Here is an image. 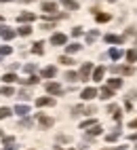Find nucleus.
<instances>
[{
	"instance_id": "f257e3e1",
	"label": "nucleus",
	"mask_w": 137,
	"mask_h": 150,
	"mask_svg": "<svg viewBox=\"0 0 137 150\" xmlns=\"http://www.w3.org/2000/svg\"><path fill=\"white\" fill-rule=\"evenodd\" d=\"M91 70H93V64H84V66L80 68V72H78V81H89Z\"/></svg>"
},
{
	"instance_id": "f03ea898",
	"label": "nucleus",
	"mask_w": 137,
	"mask_h": 150,
	"mask_svg": "<svg viewBox=\"0 0 137 150\" xmlns=\"http://www.w3.org/2000/svg\"><path fill=\"white\" fill-rule=\"evenodd\" d=\"M112 72H116V74H133L135 72V68H131V66H112Z\"/></svg>"
},
{
	"instance_id": "7ed1b4c3",
	"label": "nucleus",
	"mask_w": 137,
	"mask_h": 150,
	"mask_svg": "<svg viewBox=\"0 0 137 150\" xmlns=\"http://www.w3.org/2000/svg\"><path fill=\"white\" fill-rule=\"evenodd\" d=\"M95 95H99V91H97L95 87H86L84 91L80 93V97H82V99H86V102H89V99H93Z\"/></svg>"
},
{
	"instance_id": "20e7f679",
	"label": "nucleus",
	"mask_w": 137,
	"mask_h": 150,
	"mask_svg": "<svg viewBox=\"0 0 137 150\" xmlns=\"http://www.w3.org/2000/svg\"><path fill=\"white\" fill-rule=\"evenodd\" d=\"M65 40H67V36H65V34H53V36H51V42H53L55 47L65 45Z\"/></svg>"
},
{
	"instance_id": "39448f33",
	"label": "nucleus",
	"mask_w": 137,
	"mask_h": 150,
	"mask_svg": "<svg viewBox=\"0 0 137 150\" xmlns=\"http://www.w3.org/2000/svg\"><path fill=\"white\" fill-rule=\"evenodd\" d=\"M46 91L53 93V95H59L63 89H61V85H57V83H46Z\"/></svg>"
},
{
	"instance_id": "423d86ee",
	"label": "nucleus",
	"mask_w": 137,
	"mask_h": 150,
	"mask_svg": "<svg viewBox=\"0 0 137 150\" xmlns=\"http://www.w3.org/2000/svg\"><path fill=\"white\" fill-rule=\"evenodd\" d=\"M34 19H36L34 13H21V15L17 17V21H19V23H30V21H34Z\"/></svg>"
},
{
	"instance_id": "0eeeda50",
	"label": "nucleus",
	"mask_w": 137,
	"mask_h": 150,
	"mask_svg": "<svg viewBox=\"0 0 137 150\" xmlns=\"http://www.w3.org/2000/svg\"><path fill=\"white\" fill-rule=\"evenodd\" d=\"M42 11L48 13V15H53L57 11V2H42Z\"/></svg>"
},
{
	"instance_id": "6e6552de",
	"label": "nucleus",
	"mask_w": 137,
	"mask_h": 150,
	"mask_svg": "<svg viewBox=\"0 0 137 150\" xmlns=\"http://www.w3.org/2000/svg\"><path fill=\"white\" fill-rule=\"evenodd\" d=\"M53 104H55L53 97H38V99H36V106H40V108H42V106H53Z\"/></svg>"
},
{
	"instance_id": "1a4fd4ad",
	"label": "nucleus",
	"mask_w": 137,
	"mask_h": 150,
	"mask_svg": "<svg viewBox=\"0 0 137 150\" xmlns=\"http://www.w3.org/2000/svg\"><path fill=\"white\" fill-rule=\"evenodd\" d=\"M103 74H105V68H103V66L95 68V72H93V81H95V83H99L101 78H103Z\"/></svg>"
},
{
	"instance_id": "9d476101",
	"label": "nucleus",
	"mask_w": 137,
	"mask_h": 150,
	"mask_svg": "<svg viewBox=\"0 0 137 150\" xmlns=\"http://www.w3.org/2000/svg\"><path fill=\"white\" fill-rule=\"evenodd\" d=\"M27 112H30V108H27L25 104H17V106H15V114H19V116H27Z\"/></svg>"
},
{
	"instance_id": "9b49d317",
	"label": "nucleus",
	"mask_w": 137,
	"mask_h": 150,
	"mask_svg": "<svg viewBox=\"0 0 137 150\" xmlns=\"http://www.w3.org/2000/svg\"><path fill=\"white\" fill-rule=\"evenodd\" d=\"M38 123H40L42 127H53V125H55V121H53V118L42 116V114H38Z\"/></svg>"
},
{
	"instance_id": "f8f14e48",
	"label": "nucleus",
	"mask_w": 137,
	"mask_h": 150,
	"mask_svg": "<svg viewBox=\"0 0 137 150\" xmlns=\"http://www.w3.org/2000/svg\"><path fill=\"white\" fill-rule=\"evenodd\" d=\"M105 42H110V45H120V42H122V36H114V34H107V36H105Z\"/></svg>"
},
{
	"instance_id": "ddd939ff",
	"label": "nucleus",
	"mask_w": 137,
	"mask_h": 150,
	"mask_svg": "<svg viewBox=\"0 0 137 150\" xmlns=\"http://www.w3.org/2000/svg\"><path fill=\"white\" fill-rule=\"evenodd\" d=\"M112 91H114V89H110V87H103L101 91H99V97H101V99H110V97L114 95Z\"/></svg>"
},
{
	"instance_id": "4468645a",
	"label": "nucleus",
	"mask_w": 137,
	"mask_h": 150,
	"mask_svg": "<svg viewBox=\"0 0 137 150\" xmlns=\"http://www.w3.org/2000/svg\"><path fill=\"white\" fill-rule=\"evenodd\" d=\"M55 72H57L55 66H48V68H44V70H42V76H44V78H53V76H55Z\"/></svg>"
},
{
	"instance_id": "2eb2a0df",
	"label": "nucleus",
	"mask_w": 137,
	"mask_h": 150,
	"mask_svg": "<svg viewBox=\"0 0 137 150\" xmlns=\"http://www.w3.org/2000/svg\"><path fill=\"white\" fill-rule=\"evenodd\" d=\"M107 87H110V89H120L122 81H120V78H110V81H107Z\"/></svg>"
},
{
	"instance_id": "dca6fc26",
	"label": "nucleus",
	"mask_w": 137,
	"mask_h": 150,
	"mask_svg": "<svg viewBox=\"0 0 137 150\" xmlns=\"http://www.w3.org/2000/svg\"><path fill=\"white\" fill-rule=\"evenodd\" d=\"M61 4L65 8H70V11H76V8H78V2H74V0H61Z\"/></svg>"
},
{
	"instance_id": "f3484780",
	"label": "nucleus",
	"mask_w": 137,
	"mask_h": 150,
	"mask_svg": "<svg viewBox=\"0 0 137 150\" xmlns=\"http://www.w3.org/2000/svg\"><path fill=\"white\" fill-rule=\"evenodd\" d=\"M17 34H19V36H30V34H32V28H30V25H21V28L17 30Z\"/></svg>"
},
{
	"instance_id": "a211bd4d",
	"label": "nucleus",
	"mask_w": 137,
	"mask_h": 150,
	"mask_svg": "<svg viewBox=\"0 0 137 150\" xmlns=\"http://www.w3.org/2000/svg\"><path fill=\"white\" fill-rule=\"evenodd\" d=\"M0 95L11 97V95H15V89H13V87H2V89H0Z\"/></svg>"
},
{
	"instance_id": "6ab92c4d",
	"label": "nucleus",
	"mask_w": 137,
	"mask_h": 150,
	"mask_svg": "<svg viewBox=\"0 0 137 150\" xmlns=\"http://www.w3.org/2000/svg\"><path fill=\"white\" fill-rule=\"evenodd\" d=\"M118 137H120V129H116V131H112V133H107V135H105L107 142H116Z\"/></svg>"
},
{
	"instance_id": "aec40b11",
	"label": "nucleus",
	"mask_w": 137,
	"mask_h": 150,
	"mask_svg": "<svg viewBox=\"0 0 137 150\" xmlns=\"http://www.w3.org/2000/svg\"><path fill=\"white\" fill-rule=\"evenodd\" d=\"M2 142L6 146V150H15V139L13 137H2Z\"/></svg>"
},
{
	"instance_id": "412c9836",
	"label": "nucleus",
	"mask_w": 137,
	"mask_h": 150,
	"mask_svg": "<svg viewBox=\"0 0 137 150\" xmlns=\"http://www.w3.org/2000/svg\"><path fill=\"white\" fill-rule=\"evenodd\" d=\"M95 19H97L99 23H103V21H110V15H107V13H97Z\"/></svg>"
},
{
	"instance_id": "4be33fe9",
	"label": "nucleus",
	"mask_w": 137,
	"mask_h": 150,
	"mask_svg": "<svg viewBox=\"0 0 137 150\" xmlns=\"http://www.w3.org/2000/svg\"><path fill=\"white\" fill-rule=\"evenodd\" d=\"M2 81H4V83H15V81H17V76H15L13 72H6V74L2 76Z\"/></svg>"
},
{
	"instance_id": "5701e85b",
	"label": "nucleus",
	"mask_w": 137,
	"mask_h": 150,
	"mask_svg": "<svg viewBox=\"0 0 137 150\" xmlns=\"http://www.w3.org/2000/svg\"><path fill=\"white\" fill-rule=\"evenodd\" d=\"M110 57L112 59H120L122 57V51H120V49H110Z\"/></svg>"
},
{
	"instance_id": "b1692460",
	"label": "nucleus",
	"mask_w": 137,
	"mask_h": 150,
	"mask_svg": "<svg viewBox=\"0 0 137 150\" xmlns=\"http://www.w3.org/2000/svg\"><path fill=\"white\" fill-rule=\"evenodd\" d=\"M32 51H34L36 55H42V51H44V49H42V42H34V47H32Z\"/></svg>"
},
{
	"instance_id": "393cba45",
	"label": "nucleus",
	"mask_w": 137,
	"mask_h": 150,
	"mask_svg": "<svg viewBox=\"0 0 137 150\" xmlns=\"http://www.w3.org/2000/svg\"><path fill=\"white\" fill-rule=\"evenodd\" d=\"M23 85H36L38 83V76H30V78H21Z\"/></svg>"
},
{
	"instance_id": "a878e982",
	"label": "nucleus",
	"mask_w": 137,
	"mask_h": 150,
	"mask_svg": "<svg viewBox=\"0 0 137 150\" xmlns=\"http://www.w3.org/2000/svg\"><path fill=\"white\" fill-rule=\"evenodd\" d=\"M89 133H91V135H101V127L95 123V125H93V127L89 129Z\"/></svg>"
},
{
	"instance_id": "bb28decb",
	"label": "nucleus",
	"mask_w": 137,
	"mask_h": 150,
	"mask_svg": "<svg viewBox=\"0 0 137 150\" xmlns=\"http://www.w3.org/2000/svg\"><path fill=\"white\" fill-rule=\"evenodd\" d=\"M126 59H129V62H137V51L129 49V51H126Z\"/></svg>"
},
{
	"instance_id": "cd10ccee",
	"label": "nucleus",
	"mask_w": 137,
	"mask_h": 150,
	"mask_svg": "<svg viewBox=\"0 0 137 150\" xmlns=\"http://www.w3.org/2000/svg\"><path fill=\"white\" fill-rule=\"evenodd\" d=\"M2 38H6V40H13V38H15V32H13V30H4V34H2Z\"/></svg>"
},
{
	"instance_id": "c85d7f7f",
	"label": "nucleus",
	"mask_w": 137,
	"mask_h": 150,
	"mask_svg": "<svg viewBox=\"0 0 137 150\" xmlns=\"http://www.w3.org/2000/svg\"><path fill=\"white\" fill-rule=\"evenodd\" d=\"M97 36H99V32H97V30H95V32H89V34H86V42L97 40Z\"/></svg>"
},
{
	"instance_id": "c756f323",
	"label": "nucleus",
	"mask_w": 137,
	"mask_h": 150,
	"mask_svg": "<svg viewBox=\"0 0 137 150\" xmlns=\"http://www.w3.org/2000/svg\"><path fill=\"white\" fill-rule=\"evenodd\" d=\"M59 62H61L63 66H72V64H74V59H72V57H67V55H63V57H59Z\"/></svg>"
},
{
	"instance_id": "7c9ffc66",
	"label": "nucleus",
	"mask_w": 137,
	"mask_h": 150,
	"mask_svg": "<svg viewBox=\"0 0 137 150\" xmlns=\"http://www.w3.org/2000/svg\"><path fill=\"white\" fill-rule=\"evenodd\" d=\"M0 55H11V47L8 45H0Z\"/></svg>"
},
{
	"instance_id": "2f4dec72",
	"label": "nucleus",
	"mask_w": 137,
	"mask_h": 150,
	"mask_svg": "<svg viewBox=\"0 0 137 150\" xmlns=\"http://www.w3.org/2000/svg\"><path fill=\"white\" fill-rule=\"evenodd\" d=\"M11 116V108H0V118H6Z\"/></svg>"
},
{
	"instance_id": "473e14b6",
	"label": "nucleus",
	"mask_w": 137,
	"mask_h": 150,
	"mask_svg": "<svg viewBox=\"0 0 137 150\" xmlns=\"http://www.w3.org/2000/svg\"><path fill=\"white\" fill-rule=\"evenodd\" d=\"M65 78H67L70 83H74V81H78V74H76V72H67V74H65Z\"/></svg>"
},
{
	"instance_id": "72a5a7b5",
	"label": "nucleus",
	"mask_w": 137,
	"mask_h": 150,
	"mask_svg": "<svg viewBox=\"0 0 137 150\" xmlns=\"http://www.w3.org/2000/svg\"><path fill=\"white\" fill-rule=\"evenodd\" d=\"M80 51V45H67V53H76Z\"/></svg>"
},
{
	"instance_id": "f704fd0d",
	"label": "nucleus",
	"mask_w": 137,
	"mask_h": 150,
	"mask_svg": "<svg viewBox=\"0 0 137 150\" xmlns=\"http://www.w3.org/2000/svg\"><path fill=\"white\" fill-rule=\"evenodd\" d=\"M95 125V121H84L82 125H80V129H89V127H93Z\"/></svg>"
},
{
	"instance_id": "c9c22d12",
	"label": "nucleus",
	"mask_w": 137,
	"mask_h": 150,
	"mask_svg": "<svg viewBox=\"0 0 137 150\" xmlns=\"http://www.w3.org/2000/svg\"><path fill=\"white\" fill-rule=\"evenodd\" d=\"M30 91H19V97H21V99H30Z\"/></svg>"
},
{
	"instance_id": "e433bc0d",
	"label": "nucleus",
	"mask_w": 137,
	"mask_h": 150,
	"mask_svg": "<svg viewBox=\"0 0 137 150\" xmlns=\"http://www.w3.org/2000/svg\"><path fill=\"white\" fill-rule=\"evenodd\" d=\"M23 70H25V72H34V70H36V66H34V64H27Z\"/></svg>"
},
{
	"instance_id": "4c0bfd02",
	"label": "nucleus",
	"mask_w": 137,
	"mask_h": 150,
	"mask_svg": "<svg viewBox=\"0 0 137 150\" xmlns=\"http://www.w3.org/2000/svg\"><path fill=\"white\" fill-rule=\"evenodd\" d=\"M19 125H21V127H30V125H32V121H30V118H23V121L19 123Z\"/></svg>"
},
{
	"instance_id": "58836bf2",
	"label": "nucleus",
	"mask_w": 137,
	"mask_h": 150,
	"mask_svg": "<svg viewBox=\"0 0 137 150\" xmlns=\"http://www.w3.org/2000/svg\"><path fill=\"white\" fill-rule=\"evenodd\" d=\"M72 34H74V36H80V34H82V30H80V28H74V30H72Z\"/></svg>"
},
{
	"instance_id": "ea45409f",
	"label": "nucleus",
	"mask_w": 137,
	"mask_h": 150,
	"mask_svg": "<svg viewBox=\"0 0 137 150\" xmlns=\"http://www.w3.org/2000/svg\"><path fill=\"white\" fill-rule=\"evenodd\" d=\"M129 127H131V129H137V118H135L133 123H129Z\"/></svg>"
},
{
	"instance_id": "a19ab883",
	"label": "nucleus",
	"mask_w": 137,
	"mask_h": 150,
	"mask_svg": "<svg viewBox=\"0 0 137 150\" xmlns=\"http://www.w3.org/2000/svg\"><path fill=\"white\" fill-rule=\"evenodd\" d=\"M4 30H6V25H2V23H0V36L4 34Z\"/></svg>"
},
{
	"instance_id": "79ce46f5",
	"label": "nucleus",
	"mask_w": 137,
	"mask_h": 150,
	"mask_svg": "<svg viewBox=\"0 0 137 150\" xmlns=\"http://www.w3.org/2000/svg\"><path fill=\"white\" fill-rule=\"evenodd\" d=\"M55 150H74V148H61V146H55Z\"/></svg>"
},
{
	"instance_id": "37998d69",
	"label": "nucleus",
	"mask_w": 137,
	"mask_h": 150,
	"mask_svg": "<svg viewBox=\"0 0 137 150\" xmlns=\"http://www.w3.org/2000/svg\"><path fill=\"white\" fill-rule=\"evenodd\" d=\"M131 139H135V142H137V133H135V135H131Z\"/></svg>"
},
{
	"instance_id": "c03bdc74",
	"label": "nucleus",
	"mask_w": 137,
	"mask_h": 150,
	"mask_svg": "<svg viewBox=\"0 0 137 150\" xmlns=\"http://www.w3.org/2000/svg\"><path fill=\"white\" fill-rule=\"evenodd\" d=\"M21 2H34V0H21Z\"/></svg>"
},
{
	"instance_id": "a18cd8bd",
	"label": "nucleus",
	"mask_w": 137,
	"mask_h": 150,
	"mask_svg": "<svg viewBox=\"0 0 137 150\" xmlns=\"http://www.w3.org/2000/svg\"><path fill=\"white\" fill-rule=\"evenodd\" d=\"M0 2H11V0H0Z\"/></svg>"
},
{
	"instance_id": "49530a36",
	"label": "nucleus",
	"mask_w": 137,
	"mask_h": 150,
	"mask_svg": "<svg viewBox=\"0 0 137 150\" xmlns=\"http://www.w3.org/2000/svg\"><path fill=\"white\" fill-rule=\"evenodd\" d=\"M107 2H116V0H107Z\"/></svg>"
},
{
	"instance_id": "de8ad7c7",
	"label": "nucleus",
	"mask_w": 137,
	"mask_h": 150,
	"mask_svg": "<svg viewBox=\"0 0 137 150\" xmlns=\"http://www.w3.org/2000/svg\"><path fill=\"white\" fill-rule=\"evenodd\" d=\"M0 21H2V15H0Z\"/></svg>"
},
{
	"instance_id": "09e8293b",
	"label": "nucleus",
	"mask_w": 137,
	"mask_h": 150,
	"mask_svg": "<svg viewBox=\"0 0 137 150\" xmlns=\"http://www.w3.org/2000/svg\"><path fill=\"white\" fill-rule=\"evenodd\" d=\"M103 150H110V148H103Z\"/></svg>"
},
{
	"instance_id": "8fccbe9b",
	"label": "nucleus",
	"mask_w": 137,
	"mask_h": 150,
	"mask_svg": "<svg viewBox=\"0 0 137 150\" xmlns=\"http://www.w3.org/2000/svg\"><path fill=\"white\" fill-rule=\"evenodd\" d=\"M0 135H2V131H0Z\"/></svg>"
}]
</instances>
